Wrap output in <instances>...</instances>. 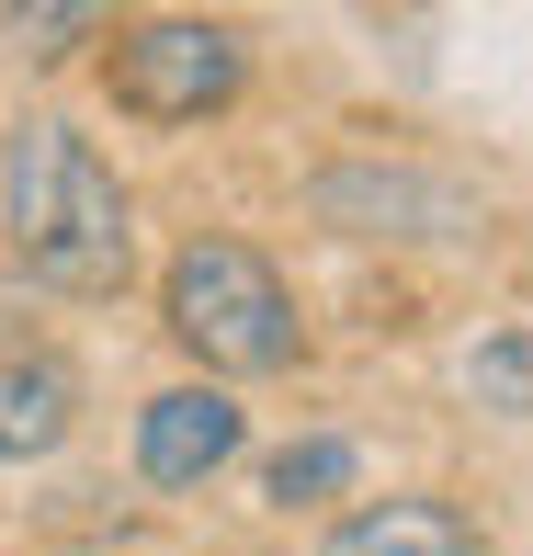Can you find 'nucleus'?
<instances>
[{
	"mask_svg": "<svg viewBox=\"0 0 533 556\" xmlns=\"http://www.w3.org/2000/svg\"><path fill=\"white\" fill-rule=\"evenodd\" d=\"M0 239L46 295H125L137 273V205L114 160L68 114H23L0 137Z\"/></svg>",
	"mask_w": 533,
	"mask_h": 556,
	"instance_id": "f257e3e1",
	"label": "nucleus"
},
{
	"mask_svg": "<svg viewBox=\"0 0 533 556\" xmlns=\"http://www.w3.org/2000/svg\"><path fill=\"white\" fill-rule=\"evenodd\" d=\"M160 330L205 364V387H227V375H295V364H307L295 285L272 273V250H250V239H182V250H170Z\"/></svg>",
	"mask_w": 533,
	"mask_h": 556,
	"instance_id": "f03ea898",
	"label": "nucleus"
},
{
	"mask_svg": "<svg viewBox=\"0 0 533 556\" xmlns=\"http://www.w3.org/2000/svg\"><path fill=\"white\" fill-rule=\"evenodd\" d=\"M103 91L114 114L137 125H205L250 91V35L239 23H205V12H160V23H125L114 58H103Z\"/></svg>",
	"mask_w": 533,
	"mask_h": 556,
	"instance_id": "7ed1b4c3",
	"label": "nucleus"
},
{
	"mask_svg": "<svg viewBox=\"0 0 533 556\" xmlns=\"http://www.w3.org/2000/svg\"><path fill=\"white\" fill-rule=\"evenodd\" d=\"M239 443H250V409L227 387H160L137 409V477L148 489H205Z\"/></svg>",
	"mask_w": 533,
	"mask_h": 556,
	"instance_id": "20e7f679",
	"label": "nucleus"
},
{
	"mask_svg": "<svg viewBox=\"0 0 533 556\" xmlns=\"http://www.w3.org/2000/svg\"><path fill=\"white\" fill-rule=\"evenodd\" d=\"M318 216L352 227V239H454V227H466V193L431 182V170L341 160V170H318Z\"/></svg>",
	"mask_w": 533,
	"mask_h": 556,
	"instance_id": "39448f33",
	"label": "nucleus"
},
{
	"mask_svg": "<svg viewBox=\"0 0 533 556\" xmlns=\"http://www.w3.org/2000/svg\"><path fill=\"white\" fill-rule=\"evenodd\" d=\"M318 556H488V534H477L454 500H431V489H386V500L329 522Z\"/></svg>",
	"mask_w": 533,
	"mask_h": 556,
	"instance_id": "423d86ee",
	"label": "nucleus"
},
{
	"mask_svg": "<svg viewBox=\"0 0 533 556\" xmlns=\"http://www.w3.org/2000/svg\"><path fill=\"white\" fill-rule=\"evenodd\" d=\"M80 432V375L58 352H0V466H35Z\"/></svg>",
	"mask_w": 533,
	"mask_h": 556,
	"instance_id": "0eeeda50",
	"label": "nucleus"
},
{
	"mask_svg": "<svg viewBox=\"0 0 533 556\" xmlns=\"http://www.w3.org/2000/svg\"><path fill=\"white\" fill-rule=\"evenodd\" d=\"M466 397H477V409H499V420H533V330L477 341V352H466Z\"/></svg>",
	"mask_w": 533,
	"mask_h": 556,
	"instance_id": "6e6552de",
	"label": "nucleus"
},
{
	"mask_svg": "<svg viewBox=\"0 0 533 556\" xmlns=\"http://www.w3.org/2000/svg\"><path fill=\"white\" fill-rule=\"evenodd\" d=\"M329 489H352V443L341 432H307V443L272 454V500H284V511L295 500H329Z\"/></svg>",
	"mask_w": 533,
	"mask_h": 556,
	"instance_id": "1a4fd4ad",
	"label": "nucleus"
},
{
	"mask_svg": "<svg viewBox=\"0 0 533 556\" xmlns=\"http://www.w3.org/2000/svg\"><path fill=\"white\" fill-rule=\"evenodd\" d=\"M80 35H103V12H12V46H23V58H68Z\"/></svg>",
	"mask_w": 533,
	"mask_h": 556,
	"instance_id": "9d476101",
	"label": "nucleus"
}]
</instances>
